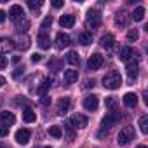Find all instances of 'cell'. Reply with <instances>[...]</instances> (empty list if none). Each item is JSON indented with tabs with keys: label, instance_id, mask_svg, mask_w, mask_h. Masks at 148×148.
<instances>
[{
	"label": "cell",
	"instance_id": "cell-40",
	"mask_svg": "<svg viewBox=\"0 0 148 148\" xmlns=\"http://www.w3.org/2000/svg\"><path fill=\"white\" fill-rule=\"evenodd\" d=\"M94 86H96V82H94V80H86V84H84V87H86V89L94 87Z\"/></svg>",
	"mask_w": 148,
	"mask_h": 148
},
{
	"label": "cell",
	"instance_id": "cell-1",
	"mask_svg": "<svg viewBox=\"0 0 148 148\" xmlns=\"http://www.w3.org/2000/svg\"><path fill=\"white\" fill-rule=\"evenodd\" d=\"M103 86H105L106 89H112V91L119 89V87L122 86V77H120V73H119L117 70L108 71L106 75L103 77Z\"/></svg>",
	"mask_w": 148,
	"mask_h": 148
},
{
	"label": "cell",
	"instance_id": "cell-27",
	"mask_svg": "<svg viewBox=\"0 0 148 148\" xmlns=\"http://www.w3.org/2000/svg\"><path fill=\"white\" fill-rule=\"evenodd\" d=\"M28 28H30V21H28V19H25V18H23V19H19V21H18V25H16V32H18L19 35H21V33H25Z\"/></svg>",
	"mask_w": 148,
	"mask_h": 148
},
{
	"label": "cell",
	"instance_id": "cell-7",
	"mask_svg": "<svg viewBox=\"0 0 148 148\" xmlns=\"http://www.w3.org/2000/svg\"><path fill=\"white\" fill-rule=\"evenodd\" d=\"M99 106V98L96 94H89L86 99H84V108L89 110V112H96Z\"/></svg>",
	"mask_w": 148,
	"mask_h": 148
},
{
	"label": "cell",
	"instance_id": "cell-10",
	"mask_svg": "<svg viewBox=\"0 0 148 148\" xmlns=\"http://www.w3.org/2000/svg\"><path fill=\"white\" fill-rule=\"evenodd\" d=\"M125 71H127V77H129L131 80H134V79L138 77V73H139V64H138L136 61H129L127 66H125Z\"/></svg>",
	"mask_w": 148,
	"mask_h": 148
},
{
	"label": "cell",
	"instance_id": "cell-5",
	"mask_svg": "<svg viewBox=\"0 0 148 148\" xmlns=\"http://www.w3.org/2000/svg\"><path fill=\"white\" fill-rule=\"evenodd\" d=\"M103 63H105V58L99 54V52H94L91 58H89V61H87V68L89 70H99L101 66H103Z\"/></svg>",
	"mask_w": 148,
	"mask_h": 148
},
{
	"label": "cell",
	"instance_id": "cell-23",
	"mask_svg": "<svg viewBox=\"0 0 148 148\" xmlns=\"http://www.w3.org/2000/svg\"><path fill=\"white\" fill-rule=\"evenodd\" d=\"M35 119H37V113H35L30 106H26V108L23 110V120L28 122V124H32V122H35Z\"/></svg>",
	"mask_w": 148,
	"mask_h": 148
},
{
	"label": "cell",
	"instance_id": "cell-6",
	"mask_svg": "<svg viewBox=\"0 0 148 148\" xmlns=\"http://www.w3.org/2000/svg\"><path fill=\"white\" fill-rule=\"evenodd\" d=\"M70 44H71V38H70V35H68V33L59 32V33L56 35V49L63 51L64 47H70Z\"/></svg>",
	"mask_w": 148,
	"mask_h": 148
},
{
	"label": "cell",
	"instance_id": "cell-16",
	"mask_svg": "<svg viewBox=\"0 0 148 148\" xmlns=\"http://www.w3.org/2000/svg\"><path fill=\"white\" fill-rule=\"evenodd\" d=\"M79 80L77 70H64V84H75Z\"/></svg>",
	"mask_w": 148,
	"mask_h": 148
},
{
	"label": "cell",
	"instance_id": "cell-32",
	"mask_svg": "<svg viewBox=\"0 0 148 148\" xmlns=\"http://www.w3.org/2000/svg\"><path fill=\"white\" fill-rule=\"evenodd\" d=\"M138 37H139V33H138V30H136V28H132V30H129V32H127V42H136V40H138Z\"/></svg>",
	"mask_w": 148,
	"mask_h": 148
},
{
	"label": "cell",
	"instance_id": "cell-43",
	"mask_svg": "<svg viewBox=\"0 0 148 148\" xmlns=\"http://www.w3.org/2000/svg\"><path fill=\"white\" fill-rule=\"evenodd\" d=\"M4 84H5V79H4L2 75H0V87H4Z\"/></svg>",
	"mask_w": 148,
	"mask_h": 148
},
{
	"label": "cell",
	"instance_id": "cell-41",
	"mask_svg": "<svg viewBox=\"0 0 148 148\" xmlns=\"http://www.w3.org/2000/svg\"><path fill=\"white\" fill-rule=\"evenodd\" d=\"M52 7L59 9V7H63V2H61V0H54V2H52Z\"/></svg>",
	"mask_w": 148,
	"mask_h": 148
},
{
	"label": "cell",
	"instance_id": "cell-18",
	"mask_svg": "<svg viewBox=\"0 0 148 148\" xmlns=\"http://www.w3.org/2000/svg\"><path fill=\"white\" fill-rule=\"evenodd\" d=\"M59 25H61L63 28H71L73 25H75V16H73V14H64V16H61V18H59Z\"/></svg>",
	"mask_w": 148,
	"mask_h": 148
},
{
	"label": "cell",
	"instance_id": "cell-4",
	"mask_svg": "<svg viewBox=\"0 0 148 148\" xmlns=\"http://www.w3.org/2000/svg\"><path fill=\"white\" fill-rule=\"evenodd\" d=\"M86 25H87V28H98L99 25H101V12L99 11H96V9H91L89 12H87V18H86Z\"/></svg>",
	"mask_w": 148,
	"mask_h": 148
},
{
	"label": "cell",
	"instance_id": "cell-15",
	"mask_svg": "<svg viewBox=\"0 0 148 148\" xmlns=\"http://www.w3.org/2000/svg\"><path fill=\"white\" fill-rule=\"evenodd\" d=\"M30 136H32V132H30L28 129H19V131L16 132V141H18L19 145H26V143L30 141Z\"/></svg>",
	"mask_w": 148,
	"mask_h": 148
},
{
	"label": "cell",
	"instance_id": "cell-45",
	"mask_svg": "<svg viewBox=\"0 0 148 148\" xmlns=\"http://www.w3.org/2000/svg\"><path fill=\"white\" fill-rule=\"evenodd\" d=\"M136 148H148V146H145V145H139V146H136Z\"/></svg>",
	"mask_w": 148,
	"mask_h": 148
},
{
	"label": "cell",
	"instance_id": "cell-11",
	"mask_svg": "<svg viewBox=\"0 0 148 148\" xmlns=\"http://www.w3.org/2000/svg\"><path fill=\"white\" fill-rule=\"evenodd\" d=\"M12 49H14V40H11L7 37H0V54H5Z\"/></svg>",
	"mask_w": 148,
	"mask_h": 148
},
{
	"label": "cell",
	"instance_id": "cell-39",
	"mask_svg": "<svg viewBox=\"0 0 148 148\" xmlns=\"http://www.w3.org/2000/svg\"><path fill=\"white\" fill-rule=\"evenodd\" d=\"M40 59H42V56H40V54H37V52H35V54H32V63H38Z\"/></svg>",
	"mask_w": 148,
	"mask_h": 148
},
{
	"label": "cell",
	"instance_id": "cell-37",
	"mask_svg": "<svg viewBox=\"0 0 148 148\" xmlns=\"http://www.w3.org/2000/svg\"><path fill=\"white\" fill-rule=\"evenodd\" d=\"M40 103H42L44 106H49V105H51V98H49V96L45 94V96H42V99H40Z\"/></svg>",
	"mask_w": 148,
	"mask_h": 148
},
{
	"label": "cell",
	"instance_id": "cell-44",
	"mask_svg": "<svg viewBox=\"0 0 148 148\" xmlns=\"http://www.w3.org/2000/svg\"><path fill=\"white\" fill-rule=\"evenodd\" d=\"M12 63H19V56H14L12 58Z\"/></svg>",
	"mask_w": 148,
	"mask_h": 148
},
{
	"label": "cell",
	"instance_id": "cell-29",
	"mask_svg": "<svg viewBox=\"0 0 148 148\" xmlns=\"http://www.w3.org/2000/svg\"><path fill=\"white\" fill-rule=\"evenodd\" d=\"M64 132H66V138H68L70 141H71V139H75V127L70 124V120L64 122Z\"/></svg>",
	"mask_w": 148,
	"mask_h": 148
},
{
	"label": "cell",
	"instance_id": "cell-19",
	"mask_svg": "<svg viewBox=\"0 0 148 148\" xmlns=\"http://www.w3.org/2000/svg\"><path fill=\"white\" fill-rule=\"evenodd\" d=\"M37 44H38L40 49H49V47H51V37H49L47 33H40V35L37 37Z\"/></svg>",
	"mask_w": 148,
	"mask_h": 148
},
{
	"label": "cell",
	"instance_id": "cell-17",
	"mask_svg": "<svg viewBox=\"0 0 148 148\" xmlns=\"http://www.w3.org/2000/svg\"><path fill=\"white\" fill-rule=\"evenodd\" d=\"M127 21H129V16H127L125 11H119V12L115 14V25H117V26L124 28V26L127 25Z\"/></svg>",
	"mask_w": 148,
	"mask_h": 148
},
{
	"label": "cell",
	"instance_id": "cell-30",
	"mask_svg": "<svg viewBox=\"0 0 148 148\" xmlns=\"http://www.w3.org/2000/svg\"><path fill=\"white\" fill-rule=\"evenodd\" d=\"M139 129H141L143 134L148 132V115H141L139 117Z\"/></svg>",
	"mask_w": 148,
	"mask_h": 148
},
{
	"label": "cell",
	"instance_id": "cell-12",
	"mask_svg": "<svg viewBox=\"0 0 148 148\" xmlns=\"http://www.w3.org/2000/svg\"><path fill=\"white\" fill-rule=\"evenodd\" d=\"M30 45H32V40H30L28 35H19L18 40H16V44H14V47H18L19 51H26Z\"/></svg>",
	"mask_w": 148,
	"mask_h": 148
},
{
	"label": "cell",
	"instance_id": "cell-28",
	"mask_svg": "<svg viewBox=\"0 0 148 148\" xmlns=\"http://www.w3.org/2000/svg\"><path fill=\"white\" fill-rule=\"evenodd\" d=\"M66 61H68L70 64L75 66V64H79V63H80V56H79L75 51H70V52L66 54Z\"/></svg>",
	"mask_w": 148,
	"mask_h": 148
},
{
	"label": "cell",
	"instance_id": "cell-8",
	"mask_svg": "<svg viewBox=\"0 0 148 148\" xmlns=\"http://www.w3.org/2000/svg\"><path fill=\"white\" fill-rule=\"evenodd\" d=\"M70 105H71V99H70L68 96L61 98V99L58 101V115H66L68 110H70Z\"/></svg>",
	"mask_w": 148,
	"mask_h": 148
},
{
	"label": "cell",
	"instance_id": "cell-21",
	"mask_svg": "<svg viewBox=\"0 0 148 148\" xmlns=\"http://www.w3.org/2000/svg\"><path fill=\"white\" fill-rule=\"evenodd\" d=\"M0 122H4L5 125H12L16 122V117L12 112H0Z\"/></svg>",
	"mask_w": 148,
	"mask_h": 148
},
{
	"label": "cell",
	"instance_id": "cell-47",
	"mask_svg": "<svg viewBox=\"0 0 148 148\" xmlns=\"http://www.w3.org/2000/svg\"><path fill=\"white\" fill-rule=\"evenodd\" d=\"M44 148H51V146H44Z\"/></svg>",
	"mask_w": 148,
	"mask_h": 148
},
{
	"label": "cell",
	"instance_id": "cell-36",
	"mask_svg": "<svg viewBox=\"0 0 148 148\" xmlns=\"http://www.w3.org/2000/svg\"><path fill=\"white\" fill-rule=\"evenodd\" d=\"M23 71H25V66H19V68H16V70H14V73H12V77H14V79H18V77L21 75V73H23Z\"/></svg>",
	"mask_w": 148,
	"mask_h": 148
},
{
	"label": "cell",
	"instance_id": "cell-34",
	"mask_svg": "<svg viewBox=\"0 0 148 148\" xmlns=\"http://www.w3.org/2000/svg\"><path fill=\"white\" fill-rule=\"evenodd\" d=\"M42 0H37V2H35V0H28V7L30 9H33V11H37V9H40L42 7Z\"/></svg>",
	"mask_w": 148,
	"mask_h": 148
},
{
	"label": "cell",
	"instance_id": "cell-31",
	"mask_svg": "<svg viewBox=\"0 0 148 148\" xmlns=\"http://www.w3.org/2000/svg\"><path fill=\"white\" fill-rule=\"evenodd\" d=\"M49 134H51L52 138L59 139V138L63 136V131H61V127H59V125H51V127H49Z\"/></svg>",
	"mask_w": 148,
	"mask_h": 148
},
{
	"label": "cell",
	"instance_id": "cell-14",
	"mask_svg": "<svg viewBox=\"0 0 148 148\" xmlns=\"http://www.w3.org/2000/svg\"><path fill=\"white\" fill-rule=\"evenodd\" d=\"M134 56V51H132V47H129V45H125V47H122L120 51H119V59L120 61H131V58Z\"/></svg>",
	"mask_w": 148,
	"mask_h": 148
},
{
	"label": "cell",
	"instance_id": "cell-35",
	"mask_svg": "<svg viewBox=\"0 0 148 148\" xmlns=\"http://www.w3.org/2000/svg\"><path fill=\"white\" fill-rule=\"evenodd\" d=\"M9 134V127L7 125H2V124H0V138H5Z\"/></svg>",
	"mask_w": 148,
	"mask_h": 148
},
{
	"label": "cell",
	"instance_id": "cell-2",
	"mask_svg": "<svg viewBox=\"0 0 148 148\" xmlns=\"http://www.w3.org/2000/svg\"><path fill=\"white\" fill-rule=\"evenodd\" d=\"M120 117H122V113H120L115 106H110V112L106 113V117H105L103 122H101V129H103V131L110 129L112 125H115V124L120 120Z\"/></svg>",
	"mask_w": 148,
	"mask_h": 148
},
{
	"label": "cell",
	"instance_id": "cell-33",
	"mask_svg": "<svg viewBox=\"0 0 148 148\" xmlns=\"http://www.w3.org/2000/svg\"><path fill=\"white\" fill-rule=\"evenodd\" d=\"M52 25V16H47L44 21H42V25H40V28H42V33H45V30H49V26Z\"/></svg>",
	"mask_w": 148,
	"mask_h": 148
},
{
	"label": "cell",
	"instance_id": "cell-42",
	"mask_svg": "<svg viewBox=\"0 0 148 148\" xmlns=\"http://www.w3.org/2000/svg\"><path fill=\"white\" fill-rule=\"evenodd\" d=\"M4 21H5V12L0 11V23H4Z\"/></svg>",
	"mask_w": 148,
	"mask_h": 148
},
{
	"label": "cell",
	"instance_id": "cell-13",
	"mask_svg": "<svg viewBox=\"0 0 148 148\" xmlns=\"http://www.w3.org/2000/svg\"><path fill=\"white\" fill-rule=\"evenodd\" d=\"M23 14H25V12H23V7H21V5H18V4H16V5H12V7L9 9V18H11V19H14V21L23 19Z\"/></svg>",
	"mask_w": 148,
	"mask_h": 148
},
{
	"label": "cell",
	"instance_id": "cell-24",
	"mask_svg": "<svg viewBox=\"0 0 148 148\" xmlns=\"http://www.w3.org/2000/svg\"><path fill=\"white\" fill-rule=\"evenodd\" d=\"M145 14H146L145 7H141V5H139V7H136V9H134V12L131 14V18H132L134 21H143V19H145Z\"/></svg>",
	"mask_w": 148,
	"mask_h": 148
},
{
	"label": "cell",
	"instance_id": "cell-46",
	"mask_svg": "<svg viewBox=\"0 0 148 148\" xmlns=\"http://www.w3.org/2000/svg\"><path fill=\"white\" fill-rule=\"evenodd\" d=\"M0 148H7V146H5V145H2V143H0Z\"/></svg>",
	"mask_w": 148,
	"mask_h": 148
},
{
	"label": "cell",
	"instance_id": "cell-3",
	"mask_svg": "<svg viewBox=\"0 0 148 148\" xmlns=\"http://www.w3.org/2000/svg\"><path fill=\"white\" fill-rule=\"evenodd\" d=\"M132 139H134V127H132V125H125V127H122L120 132H119L117 143H119L120 146H127Z\"/></svg>",
	"mask_w": 148,
	"mask_h": 148
},
{
	"label": "cell",
	"instance_id": "cell-9",
	"mask_svg": "<svg viewBox=\"0 0 148 148\" xmlns=\"http://www.w3.org/2000/svg\"><path fill=\"white\" fill-rule=\"evenodd\" d=\"M87 122H89V120H87V117H86V115H80V113L73 115V117L70 119V124H71L73 127H80V129H82V127H86V125H87Z\"/></svg>",
	"mask_w": 148,
	"mask_h": 148
},
{
	"label": "cell",
	"instance_id": "cell-25",
	"mask_svg": "<svg viewBox=\"0 0 148 148\" xmlns=\"http://www.w3.org/2000/svg\"><path fill=\"white\" fill-rule=\"evenodd\" d=\"M79 42H80L82 45L92 44V33H91V32H82V33L79 35Z\"/></svg>",
	"mask_w": 148,
	"mask_h": 148
},
{
	"label": "cell",
	"instance_id": "cell-22",
	"mask_svg": "<svg viewBox=\"0 0 148 148\" xmlns=\"http://www.w3.org/2000/svg\"><path fill=\"white\" fill-rule=\"evenodd\" d=\"M122 99H124V105L129 106V108H134V106L138 105V96H136L134 92H127Z\"/></svg>",
	"mask_w": 148,
	"mask_h": 148
},
{
	"label": "cell",
	"instance_id": "cell-38",
	"mask_svg": "<svg viewBox=\"0 0 148 148\" xmlns=\"http://www.w3.org/2000/svg\"><path fill=\"white\" fill-rule=\"evenodd\" d=\"M7 66V58L4 54H0V68H5Z\"/></svg>",
	"mask_w": 148,
	"mask_h": 148
},
{
	"label": "cell",
	"instance_id": "cell-20",
	"mask_svg": "<svg viewBox=\"0 0 148 148\" xmlns=\"http://www.w3.org/2000/svg\"><path fill=\"white\" fill-rule=\"evenodd\" d=\"M99 44H101V47H105V49H112V47H113V44H115V37H113L112 33H106V35H103V37H101Z\"/></svg>",
	"mask_w": 148,
	"mask_h": 148
},
{
	"label": "cell",
	"instance_id": "cell-26",
	"mask_svg": "<svg viewBox=\"0 0 148 148\" xmlns=\"http://www.w3.org/2000/svg\"><path fill=\"white\" fill-rule=\"evenodd\" d=\"M49 87H51V79H44V80H42V84L37 87V92H38L40 96H45V94H47V91H49Z\"/></svg>",
	"mask_w": 148,
	"mask_h": 148
}]
</instances>
